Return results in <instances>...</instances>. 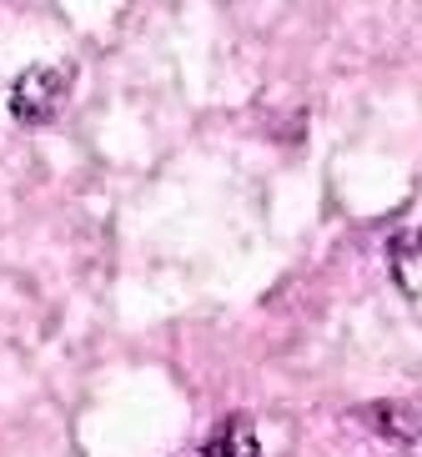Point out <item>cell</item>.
Segmentation results:
<instances>
[{
    "label": "cell",
    "mask_w": 422,
    "mask_h": 457,
    "mask_svg": "<svg viewBox=\"0 0 422 457\" xmlns=\"http://www.w3.org/2000/svg\"><path fill=\"white\" fill-rule=\"evenodd\" d=\"M357 417H362L377 437H387V443H397V447L422 443V403H368Z\"/></svg>",
    "instance_id": "obj_2"
},
{
    "label": "cell",
    "mask_w": 422,
    "mask_h": 457,
    "mask_svg": "<svg viewBox=\"0 0 422 457\" xmlns=\"http://www.w3.org/2000/svg\"><path fill=\"white\" fill-rule=\"evenodd\" d=\"M387 267H393V282L418 302L422 296V227L397 231L393 242H387Z\"/></svg>",
    "instance_id": "obj_3"
},
{
    "label": "cell",
    "mask_w": 422,
    "mask_h": 457,
    "mask_svg": "<svg viewBox=\"0 0 422 457\" xmlns=\"http://www.w3.org/2000/svg\"><path fill=\"white\" fill-rule=\"evenodd\" d=\"M76 91V61H46L15 76L11 86V116L21 126H51L61 111L70 106Z\"/></svg>",
    "instance_id": "obj_1"
},
{
    "label": "cell",
    "mask_w": 422,
    "mask_h": 457,
    "mask_svg": "<svg viewBox=\"0 0 422 457\" xmlns=\"http://www.w3.org/2000/svg\"><path fill=\"white\" fill-rule=\"evenodd\" d=\"M196 457H257V432H252L246 417H232V422H221L217 437H211Z\"/></svg>",
    "instance_id": "obj_4"
}]
</instances>
